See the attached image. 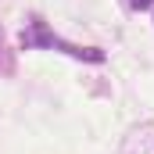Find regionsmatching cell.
<instances>
[{"mask_svg":"<svg viewBox=\"0 0 154 154\" xmlns=\"http://www.w3.org/2000/svg\"><path fill=\"white\" fill-rule=\"evenodd\" d=\"M14 72V61H11V50H7V39L0 32V75H11Z\"/></svg>","mask_w":154,"mask_h":154,"instance_id":"3957f363","label":"cell"},{"mask_svg":"<svg viewBox=\"0 0 154 154\" xmlns=\"http://www.w3.org/2000/svg\"><path fill=\"white\" fill-rule=\"evenodd\" d=\"M22 47H47V50H61V54H72V57H79V61H104V54L97 50V47H79V43H68V39L54 36L50 32V25L47 22H39V18H32L25 29H22Z\"/></svg>","mask_w":154,"mask_h":154,"instance_id":"6da1fadb","label":"cell"},{"mask_svg":"<svg viewBox=\"0 0 154 154\" xmlns=\"http://www.w3.org/2000/svg\"><path fill=\"white\" fill-rule=\"evenodd\" d=\"M122 154H154V122L129 129L122 140Z\"/></svg>","mask_w":154,"mask_h":154,"instance_id":"7a4b0ae2","label":"cell"},{"mask_svg":"<svg viewBox=\"0 0 154 154\" xmlns=\"http://www.w3.org/2000/svg\"><path fill=\"white\" fill-rule=\"evenodd\" d=\"M125 4H129V7H133V11H147V7H151L154 0H125Z\"/></svg>","mask_w":154,"mask_h":154,"instance_id":"277c9868","label":"cell"}]
</instances>
